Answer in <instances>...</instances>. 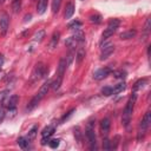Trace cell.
Here are the masks:
<instances>
[{"label":"cell","instance_id":"obj_1","mask_svg":"<svg viewBox=\"0 0 151 151\" xmlns=\"http://www.w3.org/2000/svg\"><path fill=\"white\" fill-rule=\"evenodd\" d=\"M136 99H137V93L133 92L132 96L130 97L129 101L126 103L125 107H124V112H123V117H122V123H123L124 126H127L129 123H130V120H131V116H132V112H133Z\"/></svg>","mask_w":151,"mask_h":151},{"label":"cell","instance_id":"obj_2","mask_svg":"<svg viewBox=\"0 0 151 151\" xmlns=\"http://www.w3.org/2000/svg\"><path fill=\"white\" fill-rule=\"evenodd\" d=\"M86 138L88 140V145L91 150H96L97 149V138H96V133H94V120L91 119L88 120L87 125H86V131H85Z\"/></svg>","mask_w":151,"mask_h":151},{"label":"cell","instance_id":"obj_3","mask_svg":"<svg viewBox=\"0 0 151 151\" xmlns=\"http://www.w3.org/2000/svg\"><path fill=\"white\" fill-rule=\"evenodd\" d=\"M47 72H48V68H47L44 64H41V63L37 64L35 67H34V70H33V72H32L31 83H37V81L40 80L42 77H45V74H46Z\"/></svg>","mask_w":151,"mask_h":151},{"label":"cell","instance_id":"obj_4","mask_svg":"<svg viewBox=\"0 0 151 151\" xmlns=\"http://www.w3.org/2000/svg\"><path fill=\"white\" fill-rule=\"evenodd\" d=\"M8 27H9V17L7 13H2L1 17H0V34L2 37L6 35L7 31H8Z\"/></svg>","mask_w":151,"mask_h":151},{"label":"cell","instance_id":"obj_5","mask_svg":"<svg viewBox=\"0 0 151 151\" xmlns=\"http://www.w3.org/2000/svg\"><path fill=\"white\" fill-rule=\"evenodd\" d=\"M18 101H19V97L17 94H13V96H9V97L5 98L2 100V104H4V106H6L9 110V109H15Z\"/></svg>","mask_w":151,"mask_h":151},{"label":"cell","instance_id":"obj_6","mask_svg":"<svg viewBox=\"0 0 151 151\" xmlns=\"http://www.w3.org/2000/svg\"><path fill=\"white\" fill-rule=\"evenodd\" d=\"M114 51V45L113 44H107L101 47V53H100V60L107 59Z\"/></svg>","mask_w":151,"mask_h":151},{"label":"cell","instance_id":"obj_7","mask_svg":"<svg viewBox=\"0 0 151 151\" xmlns=\"http://www.w3.org/2000/svg\"><path fill=\"white\" fill-rule=\"evenodd\" d=\"M112 72V70L110 68V67H104V68H99V70H97L94 73H93V78L96 79V80H101V79H104V78H106L110 73Z\"/></svg>","mask_w":151,"mask_h":151},{"label":"cell","instance_id":"obj_8","mask_svg":"<svg viewBox=\"0 0 151 151\" xmlns=\"http://www.w3.org/2000/svg\"><path fill=\"white\" fill-rule=\"evenodd\" d=\"M150 123H151V111H147V112L144 114V117L142 118V120H140L139 130L146 131L147 127H149V125H150Z\"/></svg>","mask_w":151,"mask_h":151},{"label":"cell","instance_id":"obj_9","mask_svg":"<svg viewBox=\"0 0 151 151\" xmlns=\"http://www.w3.org/2000/svg\"><path fill=\"white\" fill-rule=\"evenodd\" d=\"M110 126H111V120L110 118H103L100 120V131L103 134H107L110 131Z\"/></svg>","mask_w":151,"mask_h":151},{"label":"cell","instance_id":"obj_10","mask_svg":"<svg viewBox=\"0 0 151 151\" xmlns=\"http://www.w3.org/2000/svg\"><path fill=\"white\" fill-rule=\"evenodd\" d=\"M66 68H67L66 60H65V58H61V59L59 60V64H58V68H57V76H58V77L64 78V74H65Z\"/></svg>","mask_w":151,"mask_h":151},{"label":"cell","instance_id":"obj_11","mask_svg":"<svg viewBox=\"0 0 151 151\" xmlns=\"http://www.w3.org/2000/svg\"><path fill=\"white\" fill-rule=\"evenodd\" d=\"M41 99H42V98L37 93V94H35V96L29 100V103H28V105H27V107H26V109H27L28 111L33 110L34 107H37V106H38V104L40 103V100H41Z\"/></svg>","mask_w":151,"mask_h":151},{"label":"cell","instance_id":"obj_12","mask_svg":"<svg viewBox=\"0 0 151 151\" xmlns=\"http://www.w3.org/2000/svg\"><path fill=\"white\" fill-rule=\"evenodd\" d=\"M51 84H52V81L47 80L46 83H44V84L41 85V87H40V90H39V92H38V94H39L41 98H44V97L47 94V92H48L50 88H51Z\"/></svg>","mask_w":151,"mask_h":151},{"label":"cell","instance_id":"obj_13","mask_svg":"<svg viewBox=\"0 0 151 151\" xmlns=\"http://www.w3.org/2000/svg\"><path fill=\"white\" fill-rule=\"evenodd\" d=\"M116 29H117V27H113V26H107V28L103 32V34H101V38H103V41L104 40H107L110 37H112L113 35V33L116 32Z\"/></svg>","mask_w":151,"mask_h":151},{"label":"cell","instance_id":"obj_14","mask_svg":"<svg viewBox=\"0 0 151 151\" xmlns=\"http://www.w3.org/2000/svg\"><path fill=\"white\" fill-rule=\"evenodd\" d=\"M74 4L71 1V2H68L67 4V6L65 7V19H70L72 15H73V13H74Z\"/></svg>","mask_w":151,"mask_h":151},{"label":"cell","instance_id":"obj_15","mask_svg":"<svg viewBox=\"0 0 151 151\" xmlns=\"http://www.w3.org/2000/svg\"><path fill=\"white\" fill-rule=\"evenodd\" d=\"M136 34H137V31L136 29H129V31H125V32L120 33L119 34V38L122 40H126V39H131L133 37H136Z\"/></svg>","mask_w":151,"mask_h":151},{"label":"cell","instance_id":"obj_16","mask_svg":"<svg viewBox=\"0 0 151 151\" xmlns=\"http://www.w3.org/2000/svg\"><path fill=\"white\" fill-rule=\"evenodd\" d=\"M59 39H60V32L55 31V32L52 34V38H51V41H50V48L57 47V45H58V42H59Z\"/></svg>","mask_w":151,"mask_h":151},{"label":"cell","instance_id":"obj_17","mask_svg":"<svg viewBox=\"0 0 151 151\" xmlns=\"http://www.w3.org/2000/svg\"><path fill=\"white\" fill-rule=\"evenodd\" d=\"M85 55H86L85 50L83 47H79L77 53H76V61H77V64H81V61L85 59Z\"/></svg>","mask_w":151,"mask_h":151},{"label":"cell","instance_id":"obj_18","mask_svg":"<svg viewBox=\"0 0 151 151\" xmlns=\"http://www.w3.org/2000/svg\"><path fill=\"white\" fill-rule=\"evenodd\" d=\"M46 8H47V0H38V5H37L38 14H44Z\"/></svg>","mask_w":151,"mask_h":151},{"label":"cell","instance_id":"obj_19","mask_svg":"<svg viewBox=\"0 0 151 151\" xmlns=\"http://www.w3.org/2000/svg\"><path fill=\"white\" fill-rule=\"evenodd\" d=\"M54 132H55V127H54L53 125H48V126H46V127L42 130L41 136H42V137H51Z\"/></svg>","mask_w":151,"mask_h":151},{"label":"cell","instance_id":"obj_20","mask_svg":"<svg viewBox=\"0 0 151 151\" xmlns=\"http://www.w3.org/2000/svg\"><path fill=\"white\" fill-rule=\"evenodd\" d=\"M77 44H78V41L73 38V35H72V37H70V38H67V39H66V41H65L66 47H68L70 50H73V48L77 46Z\"/></svg>","mask_w":151,"mask_h":151},{"label":"cell","instance_id":"obj_21","mask_svg":"<svg viewBox=\"0 0 151 151\" xmlns=\"http://www.w3.org/2000/svg\"><path fill=\"white\" fill-rule=\"evenodd\" d=\"M12 11L14 13H19L20 12V8H21V0H12Z\"/></svg>","mask_w":151,"mask_h":151},{"label":"cell","instance_id":"obj_22","mask_svg":"<svg viewBox=\"0 0 151 151\" xmlns=\"http://www.w3.org/2000/svg\"><path fill=\"white\" fill-rule=\"evenodd\" d=\"M61 83H63V78L57 76V78H55V79L52 81V84H51V87H52L54 91H57V90H59V87H60Z\"/></svg>","mask_w":151,"mask_h":151},{"label":"cell","instance_id":"obj_23","mask_svg":"<svg viewBox=\"0 0 151 151\" xmlns=\"http://www.w3.org/2000/svg\"><path fill=\"white\" fill-rule=\"evenodd\" d=\"M125 87H126V84L123 81V83H119V84H117L113 88H112V94H117V93H119V92H122L123 90H125Z\"/></svg>","mask_w":151,"mask_h":151},{"label":"cell","instance_id":"obj_24","mask_svg":"<svg viewBox=\"0 0 151 151\" xmlns=\"http://www.w3.org/2000/svg\"><path fill=\"white\" fill-rule=\"evenodd\" d=\"M37 132H38V126L37 125H34L29 131H28V134H27V139L28 140H33L34 138H35V136H37Z\"/></svg>","mask_w":151,"mask_h":151},{"label":"cell","instance_id":"obj_25","mask_svg":"<svg viewBox=\"0 0 151 151\" xmlns=\"http://www.w3.org/2000/svg\"><path fill=\"white\" fill-rule=\"evenodd\" d=\"M18 144H19V146L21 147V149H27L28 147V139L27 138H25V137H19L18 138Z\"/></svg>","mask_w":151,"mask_h":151},{"label":"cell","instance_id":"obj_26","mask_svg":"<svg viewBox=\"0 0 151 151\" xmlns=\"http://www.w3.org/2000/svg\"><path fill=\"white\" fill-rule=\"evenodd\" d=\"M145 83H146V79H145V78L139 79L138 81H136V83H134V86H133V92H136V91L140 90V88H142V87L145 85Z\"/></svg>","mask_w":151,"mask_h":151},{"label":"cell","instance_id":"obj_27","mask_svg":"<svg viewBox=\"0 0 151 151\" xmlns=\"http://www.w3.org/2000/svg\"><path fill=\"white\" fill-rule=\"evenodd\" d=\"M44 38H45V31H44V29L38 31V32L34 34V37H33L34 41H38V42H40V41H41Z\"/></svg>","mask_w":151,"mask_h":151},{"label":"cell","instance_id":"obj_28","mask_svg":"<svg viewBox=\"0 0 151 151\" xmlns=\"http://www.w3.org/2000/svg\"><path fill=\"white\" fill-rule=\"evenodd\" d=\"M61 1L63 0H52V12L54 14L58 13V11L60 8V5H61Z\"/></svg>","mask_w":151,"mask_h":151},{"label":"cell","instance_id":"obj_29","mask_svg":"<svg viewBox=\"0 0 151 151\" xmlns=\"http://www.w3.org/2000/svg\"><path fill=\"white\" fill-rule=\"evenodd\" d=\"M73 38H74L78 42H83V41L85 40V35H84V33H83L80 29H78V31L76 32V34L73 35Z\"/></svg>","mask_w":151,"mask_h":151},{"label":"cell","instance_id":"obj_30","mask_svg":"<svg viewBox=\"0 0 151 151\" xmlns=\"http://www.w3.org/2000/svg\"><path fill=\"white\" fill-rule=\"evenodd\" d=\"M74 57H76V53H74V51L73 50H70V52H68V54H67V57H66V65L67 66H70L71 65V63L73 61V59H74Z\"/></svg>","mask_w":151,"mask_h":151},{"label":"cell","instance_id":"obj_31","mask_svg":"<svg viewBox=\"0 0 151 151\" xmlns=\"http://www.w3.org/2000/svg\"><path fill=\"white\" fill-rule=\"evenodd\" d=\"M112 72H113V71H112ZM113 76H114V78H117V79H124V78L126 77V72L123 71V70H118V71H114V72H113Z\"/></svg>","mask_w":151,"mask_h":151},{"label":"cell","instance_id":"obj_32","mask_svg":"<svg viewBox=\"0 0 151 151\" xmlns=\"http://www.w3.org/2000/svg\"><path fill=\"white\" fill-rule=\"evenodd\" d=\"M90 21L93 24H100L101 22V15L100 14H92L90 17Z\"/></svg>","mask_w":151,"mask_h":151},{"label":"cell","instance_id":"obj_33","mask_svg":"<svg viewBox=\"0 0 151 151\" xmlns=\"http://www.w3.org/2000/svg\"><path fill=\"white\" fill-rule=\"evenodd\" d=\"M80 27H81V22H80L79 20H74L73 22H71V24L68 25V28H71V29H76V31H78Z\"/></svg>","mask_w":151,"mask_h":151},{"label":"cell","instance_id":"obj_34","mask_svg":"<svg viewBox=\"0 0 151 151\" xmlns=\"http://www.w3.org/2000/svg\"><path fill=\"white\" fill-rule=\"evenodd\" d=\"M101 93L104 96H111L112 94V87L111 86H104L101 88Z\"/></svg>","mask_w":151,"mask_h":151},{"label":"cell","instance_id":"obj_35","mask_svg":"<svg viewBox=\"0 0 151 151\" xmlns=\"http://www.w3.org/2000/svg\"><path fill=\"white\" fill-rule=\"evenodd\" d=\"M103 149L104 150H111V142L109 138H105L103 140Z\"/></svg>","mask_w":151,"mask_h":151},{"label":"cell","instance_id":"obj_36","mask_svg":"<svg viewBox=\"0 0 151 151\" xmlns=\"http://www.w3.org/2000/svg\"><path fill=\"white\" fill-rule=\"evenodd\" d=\"M74 111H76V109H71L68 112H66V113L63 116V118H61V122H65V120H67V119H68V118H70V117L73 114V112H74Z\"/></svg>","mask_w":151,"mask_h":151},{"label":"cell","instance_id":"obj_37","mask_svg":"<svg viewBox=\"0 0 151 151\" xmlns=\"http://www.w3.org/2000/svg\"><path fill=\"white\" fill-rule=\"evenodd\" d=\"M48 145H50V147H52V149L58 147V146H59V139H51V140H48Z\"/></svg>","mask_w":151,"mask_h":151},{"label":"cell","instance_id":"obj_38","mask_svg":"<svg viewBox=\"0 0 151 151\" xmlns=\"http://www.w3.org/2000/svg\"><path fill=\"white\" fill-rule=\"evenodd\" d=\"M74 137L78 142H81V132H80V129L78 126L74 129Z\"/></svg>","mask_w":151,"mask_h":151},{"label":"cell","instance_id":"obj_39","mask_svg":"<svg viewBox=\"0 0 151 151\" xmlns=\"http://www.w3.org/2000/svg\"><path fill=\"white\" fill-rule=\"evenodd\" d=\"M119 24H120V21H119L118 19H111V20L109 21V25H107V26H113V27H118V26H119Z\"/></svg>","mask_w":151,"mask_h":151},{"label":"cell","instance_id":"obj_40","mask_svg":"<svg viewBox=\"0 0 151 151\" xmlns=\"http://www.w3.org/2000/svg\"><path fill=\"white\" fill-rule=\"evenodd\" d=\"M150 22H151V18L149 17V18L146 19V21H145V25H144L145 32H149V31H150Z\"/></svg>","mask_w":151,"mask_h":151},{"label":"cell","instance_id":"obj_41","mask_svg":"<svg viewBox=\"0 0 151 151\" xmlns=\"http://www.w3.org/2000/svg\"><path fill=\"white\" fill-rule=\"evenodd\" d=\"M5 117H6V112H5L4 107H0V123H2V122H4Z\"/></svg>","mask_w":151,"mask_h":151},{"label":"cell","instance_id":"obj_42","mask_svg":"<svg viewBox=\"0 0 151 151\" xmlns=\"http://www.w3.org/2000/svg\"><path fill=\"white\" fill-rule=\"evenodd\" d=\"M31 18H32V15H31V14L25 15V20H24V21H25V22H27V21H29V20H31Z\"/></svg>","mask_w":151,"mask_h":151},{"label":"cell","instance_id":"obj_43","mask_svg":"<svg viewBox=\"0 0 151 151\" xmlns=\"http://www.w3.org/2000/svg\"><path fill=\"white\" fill-rule=\"evenodd\" d=\"M4 65V55L0 54V70H1V66Z\"/></svg>","mask_w":151,"mask_h":151},{"label":"cell","instance_id":"obj_44","mask_svg":"<svg viewBox=\"0 0 151 151\" xmlns=\"http://www.w3.org/2000/svg\"><path fill=\"white\" fill-rule=\"evenodd\" d=\"M4 2H6V0H0V5H1V4H4Z\"/></svg>","mask_w":151,"mask_h":151}]
</instances>
